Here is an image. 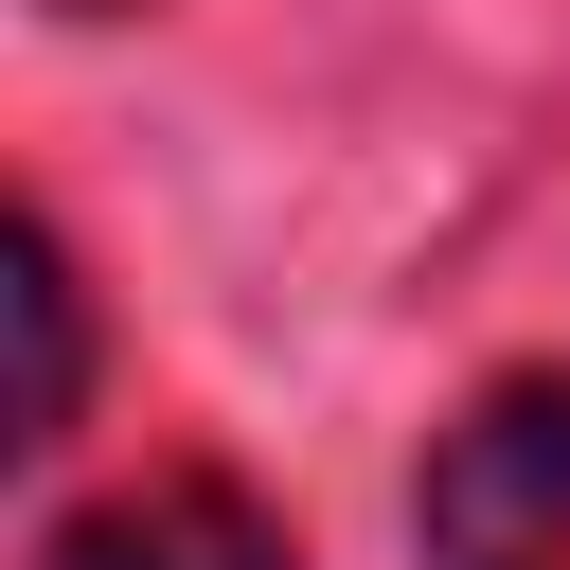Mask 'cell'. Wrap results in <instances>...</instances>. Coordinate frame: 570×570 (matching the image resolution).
Instances as JSON below:
<instances>
[{
	"instance_id": "7a4b0ae2",
	"label": "cell",
	"mask_w": 570,
	"mask_h": 570,
	"mask_svg": "<svg viewBox=\"0 0 570 570\" xmlns=\"http://www.w3.org/2000/svg\"><path fill=\"white\" fill-rule=\"evenodd\" d=\"M53 570H285V534H267L232 481H142V499L71 517V534H53Z\"/></svg>"
},
{
	"instance_id": "277c9868",
	"label": "cell",
	"mask_w": 570,
	"mask_h": 570,
	"mask_svg": "<svg viewBox=\"0 0 570 570\" xmlns=\"http://www.w3.org/2000/svg\"><path fill=\"white\" fill-rule=\"evenodd\" d=\"M71 18H125V0H71Z\"/></svg>"
},
{
	"instance_id": "3957f363",
	"label": "cell",
	"mask_w": 570,
	"mask_h": 570,
	"mask_svg": "<svg viewBox=\"0 0 570 570\" xmlns=\"http://www.w3.org/2000/svg\"><path fill=\"white\" fill-rule=\"evenodd\" d=\"M18 338H36V374H18V445H53L71 392H89V321H71V249H53V232H18Z\"/></svg>"
},
{
	"instance_id": "6da1fadb",
	"label": "cell",
	"mask_w": 570,
	"mask_h": 570,
	"mask_svg": "<svg viewBox=\"0 0 570 570\" xmlns=\"http://www.w3.org/2000/svg\"><path fill=\"white\" fill-rule=\"evenodd\" d=\"M428 570H570V392H481L428 445Z\"/></svg>"
}]
</instances>
